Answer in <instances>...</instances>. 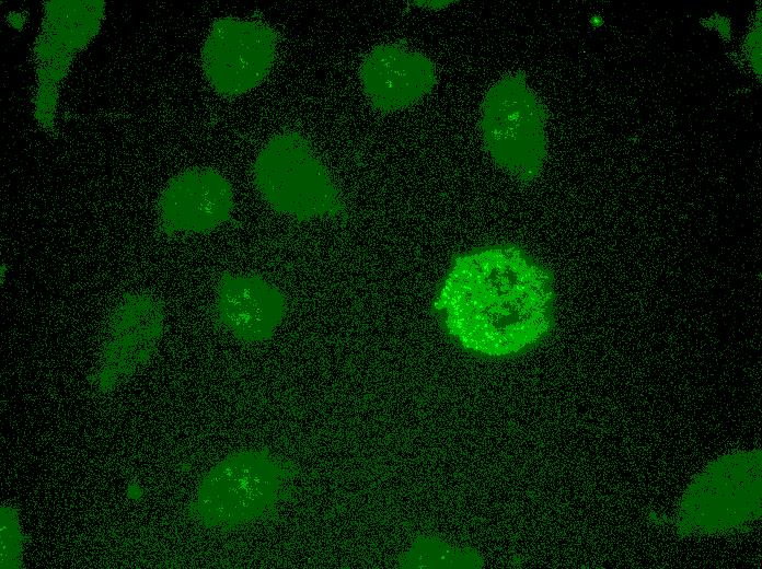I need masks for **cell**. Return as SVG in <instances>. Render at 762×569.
I'll list each match as a JSON object with an SVG mask.
<instances>
[{
    "instance_id": "6da1fadb",
    "label": "cell",
    "mask_w": 762,
    "mask_h": 569,
    "mask_svg": "<svg viewBox=\"0 0 762 569\" xmlns=\"http://www.w3.org/2000/svg\"><path fill=\"white\" fill-rule=\"evenodd\" d=\"M432 309L466 350L510 357L534 347L552 330L554 279L524 249L492 245L452 259Z\"/></svg>"
},
{
    "instance_id": "7a4b0ae2",
    "label": "cell",
    "mask_w": 762,
    "mask_h": 569,
    "mask_svg": "<svg viewBox=\"0 0 762 569\" xmlns=\"http://www.w3.org/2000/svg\"><path fill=\"white\" fill-rule=\"evenodd\" d=\"M300 467L266 448L232 452L201 477L187 506L190 521L231 531L270 519L291 496Z\"/></svg>"
},
{
    "instance_id": "3957f363",
    "label": "cell",
    "mask_w": 762,
    "mask_h": 569,
    "mask_svg": "<svg viewBox=\"0 0 762 569\" xmlns=\"http://www.w3.org/2000/svg\"><path fill=\"white\" fill-rule=\"evenodd\" d=\"M253 181L275 211L298 221L345 220L348 216L328 169L297 131L279 132L263 146L253 164Z\"/></svg>"
},
{
    "instance_id": "277c9868",
    "label": "cell",
    "mask_w": 762,
    "mask_h": 569,
    "mask_svg": "<svg viewBox=\"0 0 762 569\" xmlns=\"http://www.w3.org/2000/svg\"><path fill=\"white\" fill-rule=\"evenodd\" d=\"M545 118V108L523 74L495 82L484 96L480 123L493 162L519 181L534 179L546 154Z\"/></svg>"
},
{
    "instance_id": "5b68a950",
    "label": "cell",
    "mask_w": 762,
    "mask_h": 569,
    "mask_svg": "<svg viewBox=\"0 0 762 569\" xmlns=\"http://www.w3.org/2000/svg\"><path fill=\"white\" fill-rule=\"evenodd\" d=\"M761 515V452L724 455L688 487L679 508L684 534L739 530Z\"/></svg>"
},
{
    "instance_id": "8992f818",
    "label": "cell",
    "mask_w": 762,
    "mask_h": 569,
    "mask_svg": "<svg viewBox=\"0 0 762 569\" xmlns=\"http://www.w3.org/2000/svg\"><path fill=\"white\" fill-rule=\"evenodd\" d=\"M105 8L102 0L44 2L42 24L33 48L36 68L33 115L47 131L55 126L60 88L77 55L99 34Z\"/></svg>"
},
{
    "instance_id": "52a82bcc",
    "label": "cell",
    "mask_w": 762,
    "mask_h": 569,
    "mask_svg": "<svg viewBox=\"0 0 762 569\" xmlns=\"http://www.w3.org/2000/svg\"><path fill=\"white\" fill-rule=\"evenodd\" d=\"M277 44V33L263 22L220 18L211 24L201 47L205 79L222 96L245 94L269 74Z\"/></svg>"
},
{
    "instance_id": "ba28073f",
    "label": "cell",
    "mask_w": 762,
    "mask_h": 569,
    "mask_svg": "<svg viewBox=\"0 0 762 569\" xmlns=\"http://www.w3.org/2000/svg\"><path fill=\"white\" fill-rule=\"evenodd\" d=\"M164 327L163 305L145 292L126 294L114 307L92 381L108 393L152 357Z\"/></svg>"
},
{
    "instance_id": "9c48e42d",
    "label": "cell",
    "mask_w": 762,
    "mask_h": 569,
    "mask_svg": "<svg viewBox=\"0 0 762 569\" xmlns=\"http://www.w3.org/2000/svg\"><path fill=\"white\" fill-rule=\"evenodd\" d=\"M287 311L284 292L261 276L223 272L217 280L213 322L242 344L270 340Z\"/></svg>"
},
{
    "instance_id": "30bf717a",
    "label": "cell",
    "mask_w": 762,
    "mask_h": 569,
    "mask_svg": "<svg viewBox=\"0 0 762 569\" xmlns=\"http://www.w3.org/2000/svg\"><path fill=\"white\" fill-rule=\"evenodd\" d=\"M234 206L230 182L209 167L173 176L158 201L159 225L168 235L210 232L226 223Z\"/></svg>"
},
{
    "instance_id": "8fae6325",
    "label": "cell",
    "mask_w": 762,
    "mask_h": 569,
    "mask_svg": "<svg viewBox=\"0 0 762 569\" xmlns=\"http://www.w3.org/2000/svg\"><path fill=\"white\" fill-rule=\"evenodd\" d=\"M359 79L370 105L391 113L411 107L427 95L437 82V71L423 53L401 43H386L365 56Z\"/></svg>"
},
{
    "instance_id": "7c38bea8",
    "label": "cell",
    "mask_w": 762,
    "mask_h": 569,
    "mask_svg": "<svg viewBox=\"0 0 762 569\" xmlns=\"http://www.w3.org/2000/svg\"><path fill=\"white\" fill-rule=\"evenodd\" d=\"M397 565L401 568H481L483 559L470 547L423 534L401 554Z\"/></svg>"
},
{
    "instance_id": "4fadbf2b",
    "label": "cell",
    "mask_w": 762,
    "mask_h": 569,
    "mask_svg": "<svg viewBox=\"0 0 762 569\" xmlns=\"http://www.w3.org/2000/svg\"><path fill=\"white\" fill-rule=\"evenodd\" d=\"M22 558V534L16 513L1 508V568H16Z\"/></svg>"
}]
</instances>
